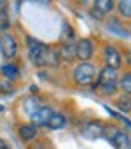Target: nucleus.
<instances>
[{"mask_svg": "<svg viewBox=\"0 0 131 149\" xmlns=\"http://www.w3.org/2000/svg\"><path fill=\"white\" fill-rule=\"evenodd\" d=\"M28 58L35 67H58L59 63V56L56 51H52L51 47H47L46 44L28 37Z\"/></svg>", "mask_w": 131, "mask_h": 149, "instance_id": "f257e3e1", "label": "nucleus"}, {"mask_svg": "<svg viewBox=\"0 0 131 149\" xmlns=\"http://www.w3.org/2000/svg\"><path fill=\"white\" fill-rule=\"evenodd\" d=\"M93 90H100L103 95L112 97L117 93L119 88V76H117V70L110 68V67H103L98 74V77L94 81V84L91 86Z\"/></svg>", "mask_w": 131, "mask_h": 149, "instance_id": "f03ea898", "label": "nucleus"}, {"mask_svg": "<svg viewBox=\"0 0 131 149\" xmlns=\"http://www.w3.org/2000/svg\"><path fill=\"white\" fill-rule=\"evenodd\" d=\"M96 77H98V68L91 61H79L72 70V81L81 88L93 86Z\"/></svg>", "mask_w": 131, "mask_h": 149, "instance_id": "7ed1b4c3", "label": "nucleus"}, {"mask_svg": "<svg viewBox=\"0 0 131 149\" xmlns=\"http://www.w3.org/2000/svg\"><path fill=\"white\" fill-rule=\"evenodd\" d=\"M103 137H107L115 149H131V137H129V133L121 130L115 125H107L105 132H103Z\"/></svg>", "mask_w": 131, "mask_h": 149, "instance_id": "20e7f679", "label": "nucleus"}, {"mask_svg": "<svg viewBox=\"0 0 131 149\" xmlns=\"http://www.w3.org/2000/svg\"><path fill=\"white\" fill-rule=\"evenodd\" d=\"M103 61H105V67H110V68H114V70L119 72V68L124 65L121 49H117L114 44L103 46Z\"/></svg>", "mask_w": 131, "mask_h": 149, "instance_id": "39448f33", "label": "nucleus"}, {"mask_svg": "<svg viewBox=\"0 0 131 149\" xmlns=\"http://www.w3.org/2000/svg\"><path fill=\"white\" fill-rule=\"evenodd\" d=\"M0 53L6 60H12L18 56V42L14 35L7 33H0Z\"/></svg>", "mask_w": 131, "mask_h": 149, "instance_id": "423d86ee", "label": "nucleus"}, {"mask_svg": "<svg viewBox=\"0 0 131 149\" xmlns=\"http://www.w3.org/2000/svg\"><path fill=\"white\" fill-rule=\"evenodd\" d=\"M75 44H77V60L79 61H89L94 56V42L91 39H79Z\"/></svg>", "mask_w": 131, "mask_h": 149, "instance_id": "0eeeda50", "label": "nucleus"}, {"mask_svg": "<svg viewBox=\"0 0 131 149\" xmlns=\"http://www.w3.org/2000/svg\"><path fill=\"white\" fill-rule=\"evenodd\" d=\"M82 135L86 139H100L103 137V132H105V125L101 121H86L81 128Z\"/></svg>", "mask_w": 131, "mask_h": 149, "instance_id": "6e6552de", "label": "nucleus"}, {"mask_svg": "<svg viewBox=\"0 0 131 149\" xmlns=\"http://www.w3.org/2000/svg\"><path fill=\"white\" fill-rule=\"evenodd\" d=\"M54 114V111H52V107H49V105H42V107H39L30 118H32V125H35L37 128L39 126H46L47 123H49V119H51V116Z\"/></svg>", "mask_w": 131, "mask_h": 149, "instance_id": "1a4fd4ad", "label": "nucleus"}, {"mask_svg": "<svg viewBox=\"0 0 131 149\" xmlns=\"http://www.w3.org/2000/svg\"><path fill=\"white\" fill-rule=\"evenodd\" d=\"M58 56L59 60L67 61V63H72L77 60V44L75 42H63L58 49Z\"/></svg>", "mask_w": 131, "mask_h": 149, "instance_id": "9d476101", "label": "nucleus"}, {"mask_svg": "<svg viewBox=\"0 0 131 149\" xmlns=\"http://www.w3.org/2000/svg\"><path fill=\"white\" fill-rule=\"evenodd\" d=\"M37 132H39V128L35 126V125H21L19 128H18V135H19V139L21 140H25V142H30V140H33V139H37Z\"/></svg>", "mask_w": 131, "mask_h": 149, "instance_id": "9b49d317", "label": "nucleus"}, {"mask_svg": "<svg viewBox=\"0 0 131 149\" xmlns=\"http://www.w3.org/2000/svg\"><path fill=\"white\" fill-rule=\"evenodd\" d=\"M44 104L40 102V98L37 97V95H30L28 98H25V102H23V107H25V111H26V114L28 116H32L39 107H42Z\"/></svg>", "mask_w": 131, "mask_h": 149, "instance_id": "f8f14e48", "label": "nucleus"}, {"mask_svg": "<svg viewBox=\"0 0 131 149\" xmlns=\"http://www.w3.org/2000/svg\"><path fill=\"white\" fill-rule=\"evenodd\" d=\"M115 107L119 109V114L122 112V114H129L131 112V97L129 95H121V97H117L115 98Z\"/></svg>", "mask_w": 131, "mask_h": 149, "instance_id": "ddd939ff", "label": "nucleus"}, {"mask_svg": "<svg viewBox=\"0 0 131 149\" xmlns=\"http://www.w3.org/2000/svg\"><path fill=\"white\" fill-rule=\"evenodd\" d=\"M46 126H47L49 130H61V128L67 126V118H65L63 114L54 112V114L51 116V119H49V123H47Z\"/></svg>", "mask_w": 131, "mask_h": 149, "instance_id": "4468645a", "label": "nucleus"}, {"mask_svg": "<svg viewBox=\"0 0 131 149\" xmlns=\"http://www.w3.org/2000/svg\"><path fill=\"white\" fill-rule=\"evenodd\" d=\"M115 9H117L121 18L131 19V0H121V2L115 4Z\"/></svg>", "mask_w": 131, "mask_h": 149, "instance_id": "2eb2a0df", "label": "nucleus"}, {"mask_svg": "<svg viewBox=\"0 0 131 149\" xmlns=\"http://www.w3.org/2000/svg\"><path fill=\"white\" fill-rule=\"evenodd\" d=\"M93 7H96L101 14H110L114 9H115V2H112V0H96V2L93 4Z\"/></svg>", "mask_w": 131, "mask_h": 149, "instance_id": "dca6fc26", "label": "nucleus"}, {"mask_svg": "<svg viewBox=\"0 0 131 149\" xmlns=\"http://www.w3.org/2000/svg\"><path fill=\"white\" fill-rule=\"evenodd\" d=\"M2 74L6 76V79L14 81V79H18V76H19V68H18L14 63H6V65H2Z\"/></svg>", "mask_w": 131, "mask_h": 149, "instance_id": "f3484780", "label": "nucleus"}, {"mask_svg": "<svg viewBox=\"0 0 131 149\" xmlns=\"http://www.w3.org/2000/svg\"><path fill=\"white\" fill-rule=\"evenodd\" d=\"M117 18H110L108 21H107V26L114 32V33H117V35H121V37H129L131 35V32L129 30H124L122 26H117Z\"/></svg>", "mask_w": 131, "mask_h": 149, "instance_id": "a211bd4d", "label": "nucleus"}, {"mask_svg": "<svg viewBox=\"0 0 131 149\" xmlns=\"http://www.w3.org/2000/svg\"><path fill=\"white\" fill-rule=\"evenodd\" d=\"M119 86L122 88V91H124L126 95L131 97V70L124 72L122 76H121V79H119Z\"/></svg>", "mask_w": 131, "mask_h": 149, "instance_id": "6ab92c4d", "label": "nucleus"}, {"mask_svg": "<svg viewBox=\"0 0 131 149\" xmlns=\"http://www.w3.org/2000/svg\"><path fill=\"white\" fill-rule=\"evenodd\" d=\"M9 28H11V16L7 13V9H0V32L7 33Z\"/></svg>", "mask_w": 131, "mask_h": 149, "instance_id": "aec40b11", "label": "nucleus"}, {"mask_svg": "<svg viewBox=\"0 0 131 149\" xmlns=\"http://www.w3.org/2000/svg\"><path fill=\"white\" fill-rule=\"evenodd\" d=\"M12 90V81L6 79V81H0V93H9Z\"/></svg>", "mask_w": 131, "mask_h": 149, "instance_id": "412c9836", "label": "nucleus"}, {"mask_svg": "<svg viewBox=\"0 0 131 149\" xmlns=\"http://www.w3.org/2000/svg\"><path fill=\"white\" fill-rule=\"evenodd\" d=\"M89 16H91V18H94V19H98V21H103V19L107 18V16H105V14H101L96 7H91V9H89Z\"/></svg>", "mask_w": 131, "mask_h": 149, "instance_id": "4be33fe9", "label": "nucleus"}, {"mask_svg": "<svg viewBox=\"0 0 131 149\" xmlns=\"http://www.w3.org/2000/svg\"><path fill=\"white\" fill-rule=\"evenodd\" d=\"M0 149H12L9 142H6L4 139H0Z\"/></svg>", "mask_w": 131, "mask_h": 149, "instance_id": "5701e85b", "label": "nucleus"}, {"mask_svg": "<svg viewBox=\"0 0 131 149\" xmlns=\"http://www.w3.org/2000/svg\"><path fill=\"white\" fill-rule=\"evenodd\" d=\"M126 56H128V65L131 67V51H128V53H126Z\"/></svg>", "mask_w": 131, "mask_h": 149, "instance_id": "b1692460", "label": "nucleus"}, {"mask_svg": "<svg viewBox=\"0 0 131 149\" xmlns=\"http://www.w3.org/2000/svg\"><path fill=\"white\" fill-rule=\"evenodd\" d=\"M32 149H44V146H42V144H39V146H33Z\"/></svg>", "mask_w": 131, "mask_h": 149, "instance_id": "393cba45", "label": "nucleus"}, {"mask_svg": "<svg viewBox=\"0 0 131 149\" xmlns=\"http://www.w3.org/2000/svg\"><path fill=\"white\" fill-rule=\"evenodd\" d=\"M2 111H4V105H0V112H2Z\"/></svg>", "mask_w": 131, "mask_h": 149, "instance_id": "a878e982", "label": "nucleus"}]
</instances>
